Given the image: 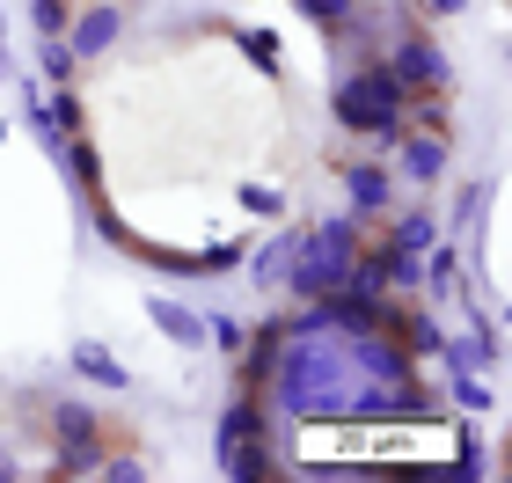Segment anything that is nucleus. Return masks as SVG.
<instances>
[{"label":"nucleus","mask_w":512,"mask_h":483,"mask_svg":"<svg viewBox=\"0 0 512 483\" xmlns=\"http://www.w3.org/2000/svg\"><path fill=\"white\" fill-rule=\"evenodd\" d=\"M293 249H300V227H278V235H271L264 249H256V286H278V279H286Z\"/></svg>","instance_id":"obj_11"},{"label":"nucleus","mask_w":512,"mask_h":483,"mask_svg":"<svg viewBox=\"0 0 512 483\" xmlns=\"http://www.w3.org/2000/svg\"><path fill=\"white\" fill-rule=\"evenodd\" d=\"M205 337H213L220 352H242V337H249V330H242L235 315H205Z\"/></svg>","instance_id":"obj_20"},{"label":"nucleus","mask_w":512,"mask_h":483,"mask_svg":"<svg viewBox=\"0 0 512 483\" xmlns=\"http://www.w3.org/2000/svg\"><path fill=\"white\" fill-rule=\"evenodd\" d=\"M403 103H410V88L381 66V52L374 59H352L337 74V125L344 132H374L388 118H403Z\"/></svg>","instance_id":"obj_2"},{"label":"nucleus","mask_w":512,"mask_h":483,"mask_svg":"<svg viewBox=\"0 0 512 483\" xmlns=\"http://www.w3.org/2000/svg\"><path fill=\"white\" fill-rule=\"evenodd\" d=\"M242 44H249V59L264 66V74H278V37L271 30H242Z\"/></svg>","instance_id":"obj_22"},{"label":"nucleus","mask_w":512,"mask_h":483,"mask_svg":"<svg viewBox=\"0 0 512 483\" xmlns=\"http://www.w3.org/2000/svg\"><path fill=\"white\" fill-rule=\"evenodd\" d=\"M103 454H110L103 440H74V447H59V462H52V469H59V476H96V469H103Z\"/></svg>","instance_id":"obj_14"},{"label":"nucleus","mask_w":512,"mask_h":483,"mask_svg":"<svg viewBox=\"0 0 512 483\" xmlns=\"http://www.w3.org/2000/svg\"><path fill=\"white\" fill-rule=\"evenodd\" d=\"M293 8L308 15L315 30H344V22H352V8H359V0H293Z\"/></svg>","instance_id":"obj_16"},{"label":"nucleus","mask_w":512,"mask_h":483,"mask_svg":"<svg viewBox=\"0 0 512 483\" xmlns=\"http://www.w3.org/2000/svg\"><path fill=\"white\" fill-rule=\"evenodd\" d=\"M52 440H59V447H74V440H103V418H96L88 403L59 396V403H52Z\"/></svg>","instance_id":"obj_9"},{"label":"nucleus","mask_w":512,"mask_h":483,"mask_svg":"<svg viewBox=\"0 0 512 483\" xmlns=\"http://www.w3.org/2000/svg\"><path fill=\"white\" fill-rule=\"evenodd\" d=\"M469 0H425V15H461Z\"/></svg>","instance_id":"obj_25"},{"label":"nucleus","mask_w":512,"mask_h":483,"mask_svg":"<svg viewBox=\"0 0 512 483\" xmlns=\"http://www.w3.org/2000/svg\"><path fill=\"white\" fill-rule=\"evenodd\" d=\"M264 432V410H256V396H235L220 410V425H213V454H227V447H242V440H256Z\"/></svg>","instance_id":"obj_8"},{"label":"nucleus","mask_w":512,"mask_h":483,"mask_svg":"<svg viewBox=\"0 0 512 483\" xmlns=\"http://www.w3.org/2000/svg\"><path fill=\"white\" fill-rule=\"evenodd\" d=\"M96 476H118V483H139L147 469H139V462H110V454H103V469H96Z\"/></svg>","instance_id":"obj_24"},{"label":"nucleus","mask_w":512,"mask_h":483,"mask_svg":"<svg viewBox=\"0 0 512 483\" xmlns=\"http://www.w3.org/2000/svg\"><path fill=\"white\" fill-rule=\"evenodd\" d=\"M388 198H395V176L381 161H344V205H352V220L388 213Z\"/></svg>","instance_id":"obj_5"},{"label":"nucleus","mask_w":512,"mask_h":483,"mask_svg":"<svg viewBox=\"0 0 512 483\" xmlns=\"http://www.w3.org/2000/svg\"><path fill=\"white\" fill-rule=\"evenodd\" d=\"M432 213H403V220H388V249H410V257H425L432 249Z\"/></svg>","instance_id":"obj_13"},{"label":"nucleus","mask_w":512,"mask_h":483,"mask_svg":"<svg viewBox=\"0 0 512 483\" xmlns=\"http://www.w3.org/2000/svg\"><path fill=\"white\" fill-rule=\"evenodd\" d=\"M403 161H395V169H403L410 183H432V176H447V132H410L403 125Z\"/></svg>","instance_id":"obj_6"},{"label":"nucleus","mask_w":512,"mask_h":483,"mask_svg":"<svg viewBox=\"0 0 512 483\" xmlns=\"http://www.w3.org/2000/svg\"><path fill=\"white\" fill-rule=\"evenodd\" d=\"M191 257H198V279H205V271H235L242 264V242H205V249H191Z\"/></svg>","instance_id":"obj_18"},{"label":"nucleus","mask_w":512,"mask_h":483,"mask_svg":"<svg viewBox=\"0 0 512 483\" xmlns=\"http://www.w3.org/2000/svg\"><path fill=\"white\" fill-rule=\"evenodd\" d=\"M381 66L410 88V96H417V88H447V81H454L447 52H439V44H432L425 30H417V22H403V30H395V44L381 52Z\"/></svg>","instance_id":"obj_3"},{"label":"nucleus","mask_w":512,"mask_h":483,"mask_svg":"<svg viewBox=\"0 0 512 483\" xmlns=\"http://www.w3.org/2000/svg\"><path fill=\"white\" fill-rule=\"evenodd\" d=\"M454 403H461V410H491V388H483L476 374H469V381L454 374Z\"/></svg>","instance_id":"obj_23"},{"label":"nucleus","mask_w":512,"mask_h":483,"mask_svg":"<svg viewBox=\"0 0 512 483\" xmlns=\"http://www.w3.org/2000/svg\"><path fill=\"white\" fill-rule=\"evenodd\" d=\"M74 66H81V59L66 52V37H44V52H37V74H44V81H52V88L74 81Z\"/></svg>","instance_id":"obj_15"},{"label":"nucleus","mask_w":512,"mask_h":483,"mask_svg":"<svg viewBox=\"0 0 512 483\" xmlns=\"http://www.w3.org/2000/svg\"><path fill=\"white\" fill-rule=\"evenodd\" d=\"M425 264V286L432 293H454V249H432V257H417Z\"/></svg>","instance_id":"obj_19"},{"label":"nucleus","mask_w":512,"mask_h":483,"mask_svg":"<svg viewBox=\"0 0 512 483\" xmlns=\"http://www.w3.org/2000/svg\"><path fill=\"white\" fill-rule=\"evenodd\" d=\"M30 22L44 37H66V22H74V0H30Z\"/></svg>","instance_id":"obj_17"},{"label":"nucleus","mask_w":512,"mask_h":483,"mask_svg":"<svg viewBox=\"0 0 512 483\" xmlns=\"http://www.w3.org/2000/svg\"><path fill=\"white\" fill-rule=\"evenodd\" d=\"M74 374L96 381V388H125V366L103 352V344H74Z\"/></svg>","instance_id":"obj_12"},{"label":"nucleus","mask_w":512,"mask_h":483,"mask_svg":"<svg viewBox=\"0 0 512 483\" xmlns=\"http://www.w3.org/2000/svg\"><path fill=\"white\" fill-rule=\"evenodd\" d=\"M147 315H154V330H161V337H176V344H198V337H205V315L176 308L169 293H154V301H147Z\"/></svg>","instance_id":"obj_10"},{"label":"nucleus","mask_w":512,"mask_h":483,"mask_svg":"<svg viewBox=\"0 0 512 483\" xmlns=\"http://www.w3.org/2000/svg\"><path fill=\"white\" fill-rule=\"evenodd\" d=\"M59 161H66V176H74L81 198L103 191V154H96V140H88V132H66V140H59Z\"/></svg>","instance_id":"obj_7"},{"label":"nucleus","mask_w":512,"mask_h":483,"mask_svg":"<svg viewBox=\"0 0 512 483\" xmlns=\"http://www.w3.org/2000/svg\"><path fill=\"white\" fill-rule=\"evenodd\" d=\"M118 37H125V8L118 0H96V8H81L74 22H66V52L74 59H103Z\"/></svg>","instance_id":"obj_4"},{"label":"nucleus","mask_w":512,"mask_h":483,"mask_svg":"<svg viewBox=\"0 0 512 483\" xmlns=\"http://www.w3.org/2000/svg\"><path fill=\"white\" fill-rule=\"evenodd\" d=\"M0 74H8V30H0Z\"/></svg>","instance_id":"obj_26"},{"label":"nucleus","mask_w":512,"mask_h":483,"mask_svg":"<svg viewBox=\"0 0 512 483\" xmlns=\"http://www.w3.org/2000/svg\"><path fill=\"white\" fill-rule=\"evenodd\" d=\"M242 205H249V213H264V220H278V213H286V198H278L271 183H242Z\"/></svg>","instance_id":"obj_21"},{"label":"nucleus","mask_w":512,"mask_h":483,"mask_svg":"<svg viewBox=\"0 0 512 483\" xmlns=\"http://www.w3.org/2000/svg\"><path fill=\"white\" fill-rule=\"evenodd\" d=\"M352 257H359V220L352 213L308 227L300 249H293V264H286V293H293V301H322V293H337L344 271H352Z\"/></svg>","instance_id":"obj_1"}]
</instances>
